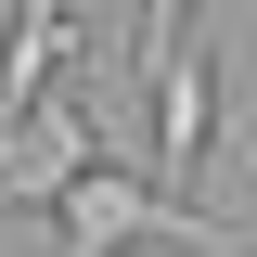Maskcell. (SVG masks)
Masks as SVG:
<instances>
[{
    "label": "cell",
    "instance_id": "cell-2",
    "mask_svg": "<svg viewBox=\"0 0 257 257\" xmlns=\"http://www.w3.org/2000/svg\"><path fill=\"white\" fill-rule=\"evenodd\" d=\"M142 77H155V193H180V180H206V142H219V77L231 64L206 52V39H180V52L167 64H142Z\"/></svg>",
    "mask_w": 257,
    "mask_h": 257
},
{
    "label": "cell",
    "instance_id": "cell-1",
    "mask_svg": "<svg viewBox=\"0 0 257 257\" xmlns=\"http://www.w3.org/2000/svg\"><path fill=\"white\" fill-rule=\"evenodd\" d=\"M52 206H64V257H128V244H193V257H231V231H219V219H193L180 193L128 180V167H103V155L77 167Z\"/></svg>",
    "mask_w": 257,
    "mask_h": 257
}]
</instances>
